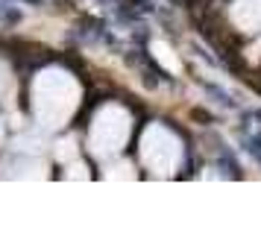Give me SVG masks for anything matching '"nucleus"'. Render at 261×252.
I'll use <instances>...</instances> for the list:
<instances>
[{
  "instance_id": "2",
  "label": "nucleus",
  "mask_w": 261,
  "mask_h": 252,
  "mask_svg": "<svg viewBox=\"0 0 261 252\" xmlns=\"http://www.w3.org/2000/svg\"><path fill=\"white\" fill-rule=\"evenodd\" d=\"M153 50H155V56H159V59L165 62V65H167V68H170V71H179V62L173 59V56H170V50H167L165 44H155Z\"/></svg>"
},
{
  "instance_id": "1",
  "label": "nucleus",
  "mask_w": 261,
  "mask_h": 252,
  "mask_svg": "<svg viewBox=\"0 0 261 252\" xmlns=\"http://www.w3.org/2000/svg\"><path fill=\"white\" fill-rule=\"evenodd\" d=\"M232 21L244 33H255L261 26V0H238L232 9Z\"/></svg>"
}]
</instances>
